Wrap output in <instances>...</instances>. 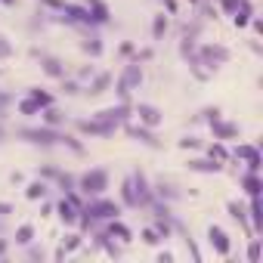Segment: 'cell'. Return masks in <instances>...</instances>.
<instances>
[{"label":"cell","mask_w":263,"mask_h":263,"mask_svg":"<svg viewBox=\"0 0 263 263\" xmlns=\"http://www.w3.org/2000/svg\"><path fill=\"white\" fill-rule=\"evenodd\" d=\"M189 167L198 170V173H220L223 170V164L214 161V158H195V161H189Z\"/></svg>","instance_id":"cell-7"},{"label":"cell","mask_w":263,"mask_h":263,"mask_svg":"<svg viewBox=\"0 0 263 263\" xmlns=\"http://www.w3.org/2000/svg\"><path fill=\"white\" fill-rule=\"evenodd\" d=\"M248 260H251V263H257V260H260V238H257V235H251V248H248Z\"/></svg>","instance_id":"cell-22"},{"label":"cell","mask_w":263,"mask_h":263,"mask_svg":"<svg viewBox=\"0 0 263 263\" xmlns=\"http://www.w3.org/2000/svg\"><path fill=\"white\" fill-rule=\"evenodd\" d=\"M13 214V204H7V201H0V217H10Z\"/></svg>","instance_id":"cell-25"},{"label":"cell","mask_w":263,"mask_h":263,"mask_svg":"<svg viewBox=\"0 0 263 263\" xmlns=\"http://www.w3.org/2000/svg\"><path fill=\"white\" fill-rule=\"evenodd\" d=\"M19 136H25L28 143H38V146H53V143H59V139H62L59 130H50V127H44V130L25 127V130H19Z\"/></svg>","instance_id":"cell-2"},{"label":"cell","mask_w":263,"mask_h":263,"mask_svg":"<svg viewBox=\"0 0 263 263\" xmlns=\"http://www.w3.org/2000/svg\"><path fill=\"white\" fill-rule=\"evenodd\" d=\"M112 84V75H99L93 84H90V90H87V93H90V96H99V93H105V87H109Z\"/></svg>","instance_id":"cell-15"},{"label":"cell","mask_w":263,"mask_h":263,"mask_svg":"<svg viewBox=\"0 0 263 263\" xmlns=\"http://www.w3.org/2000/svg\"><path fill=\"white\" fill-rule=\"evenodd\" d=\"M143 241L146 244H158V241H164V235L158 232V229H143Z\"/></svg>","instance_id":"cell-21"},{"label":"cell","mask_w":263,"mask_h":263,"mask_svg":"<svg viewBox=\"0 0 263 263\" xmlns=\"http://www.w3.org/2000/svg\"><path fill=\"white\" fill-rule=\"evenodd\" d=\"M62 93H68V96L78 93V81H62Z\"/></svg>","instance_id":"cell-24"},{"label":"cell","mask_w":263,"mask_h":263,"mask_svg":"<svg viewBox=\"0 0 263 263\" xmlns=\"http://www.w3.org/2000/svg\"><path fill=\"white\" fill-rule=\"evenodd\" d=\"M0 4H16V0H0Z\"/></svg>","instance_id":"cell-27"},{"label":"cell","mask_w":263,"mask_h":263,"mask_svg":"<svg viewBox=\"0 0 263 263\" xmlns=\"http://www.w3.org/2000/svg\"><path fill=\"white\" fill-rule=\"evenodd\" d=\"M198 146H201V143H198L195 136H183V139H180V149H198Z\"/></svg>","instance_id":"cell-23"},{"label":"cell","mask_w":263,"mask_h":263,"mask_svg":"<svg viewBox=\"0 0 263 263\" xmlns=\"http://www.w3.org/2000/svg\"><path fill=\"white\" fill-rule=\"evenodd\" d=\"M78 214H81V210H78L72 201H62V204H59V220H62L65 226H75V223H78Z\"/></svg>","instance_id":"cell-8"},{"label":"cell","mask_w":263,"mask_h":263,"mask_svg":"<svg viewBox=\"0 0 263 263\" xmlns=\"http://www.w3.org/2000/svg\"><path fill=\"white\" fill-rule=\"evenodd\" d=\"M25 195H28L31 201L44 198V195H47V183H44V180H34V183H28V192H25Z\"/></svg>","instance_id":"cell-14"},{"label":"cell","mask_w":263,"mask_h":263,"mask_svg":"<svg viewBox=\"0 0 263 263\" xmlns=\"http://www.w3.org/2000/svg\"><path fill=\"white\" fill-rule=\"evenodd\" d=\"M207 241L220 257H229V235H226L220 226H207Z\"/></svg>","instance_id":"cell-5"},{"label":"cell","mask_w":263,"mask_h":263,"mask_svg":"<svg viewBox=\"0 0 263 263\" xmlns=\"http://www.w3.org/2000/svg\"><path fill=\"white\" fill-rule=\"evenodd\" d=\"M84 195H90V198H96V195H102L105 189H109V173H105L102 167H96V170H87L84 177H81V186H78Z\"/></svg>","instance_id":"cell-1"},{"label":"cell","mask_w":263,"mask_h":263,"mask_svg":"<svg viewBox=\"0 0 263 263\" xmlns=\"http://www.w3.org/2000/svg\"><path fill=\"white\" fill-rule=\"evenodd\" d=\"M210 127H214V136H217V139H232V136H238V127L232 124V121H223V118H217Z\"/></svg>","instance_id":"cell-6"},{"label":"cell","mask_w":263,"mask_h":263,"mask_svg":"<svg viewBox=\"0 0 263 263\" xmlns=\"http://www.w3.org/2000/svg\"><path fill=\"white\" fill-rule=\"evenodd\" d=\"M81 47H84V53H90V56H99V53H102V44H99V38H87Z\"/></svg>","instance_id":"cell-19"},{"label":"cell","mask_w":263,"mask_h":263,"mask_svg":"<svg viewBox=\"0 0 263 263\" xmlns=\"http://www.w3.org/2000/svg\"><path fill=\"white\" fill-rule=\"evenodd\" d=\"M4 254H7V241H4V238H0V257H4Z\"/></svg>","instance_id":"cell-26"},{"label":"cell","mask_w":263,"mask_h":263,"mask_svg":"<svg viewBox=\"0 0 263 263\" xmlns=\"http://www.w3.org/2000/svg\"><path fill=\"white\" fill-rule=\"evenodd\" d=\"M19 109H22V115H38V112H41V105L28 96V99H22V105H19Z\"/></svg>","instance_id":"cell-20"},{"label":"cell","mask_w":263,"mask_h":263,"mask_svg":"<svg viewBox=\"0 0 263 263\" xmlns=\"http://www.w3.org/2000/svg\"><path fill=\"white\" fill-rule=\"evenodd\" d=\"M241 186H244V192H248V198H254V195H260V180H257V173H241Z\"/></svg>","instance_id":"cell-9"},{"label":"cell","mask_w":263,"mask_h":263,"mask_svg":"<svg viewBox=\"0 0 263 263\" xmlns=\"http://www.w3.org/2000/svg\"><path fill=\"white\" fill-rule=\"evenodd\" d=\"M44 72H47L50 78H65V68L59 65V59H53V56L44 59Z\"/></svg>","instance_id":"cell-12"},{"label":"cell","mask_w":263,"mask_h":263,"mask_svg":"<svg viewBox=\"0 0 263 263\" xmlns=\"http://www.w3.org/2000/svg\"><path fill=\"white\" fill-rule=\"evenodd\" d=\"M136 118H139V124L143 127H158L164 121V115L155 109V105H149V102H139L136 105Z\"/></svg>","instance_id":"cell-4"},{"label":"cell","mask_w":263,"mask_h":263,"mask_svg":"<svg viewBox=\"0 0 263 263\" xmlns=\"http://www.w3.org/2000/svg\"><path fill=\"white\" fill-rule=\"evenodd\" d=\"M31 238H34V226L31 223L19 226V232H16V244H31Z\"/></svg>","instance_id":"cell-17"},{"label":"cell","mask_w":263,"mask_h":263,"mask_svg":"<svg viewBox=\"0 0 263 263\" xmlns=\"http://www.w3.org/2000/svg\"><path fill=\"white\" fill-rule=\"evenodd\" d=\"M127 133H130V136H136L139 143H146V146L158 149V143H155V136H152V130H149V127H127Z\"/></svg>","instance_id":"cell-10"},{"label":"cell","mask_w":263,"mask_h":263,"mask_svg":"<svg viewBox=\"0 0 263 263\" xmlns=\"http://www.w3.org/2000/svg\"><path fill=\"white\" fill-rule=\"evenodd\" d=\"M207 155L214 158V161H220V164H229V152H226V146H220V143H214L207 149Z\"/></svg>","instance_id":"cell-16"},{"label":"cell","mask_w":263,"mask_h":263,"mask_svg":"<svg viewBox=\"0 0 263 263\" xmlns=\"http://www.w3.org/2000/svg\"><path fill=\"white\" fill-rule=\"evenodd\" d=\"M139 81H143V72H139V62L127 65V72L121 75V81H118V96L127 102V96H130V87H133V84H139Z\"/></svg>","instance_id":"cell-3"},{"label":"cell","mask_w":263,"mask_h":263,"mask_svg":"<svg viewBox=\"0 0 263 263\" xmlns=\"http://www.w3.org/2000/svg\"><path fill=\"white\" fill-rule=\"evenodd\" d=\"M167 25H170V22H167V16H164V13H158V16H155V22H152V34H155V41H161V38H164Z\"/></svg>","instance_id":"cell-13"},{"label":"cell","mask_w":263,"mask_h":263,"mask_svg":"<svg viewBox=\"0 0 263 263\" xmlns=\"http://www.w3.org/2000/svg\"><path fill=\"white\" fill-rule=\"evenodd\" d=\"M121 198H124L127 207H136V186H133V177H127L124 186H121Z\"/></svg>","instance_id":"cell-11"},{"label":"cell","mask_w":263,"mask_h":263,"mask_svg":"<svg viewBox=\"0 0 263 263\" xmlns=\"http://www.w3.org/2000/svg\"><path fill=\"white\" fill-rule=\"evenodd\" d=\"M44 121H47L50 127H59L65 118H62V112H59V109H53V105H47V112H44Z\"/></svg>","instance_id":"cell-18"}]
</instances>
